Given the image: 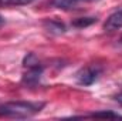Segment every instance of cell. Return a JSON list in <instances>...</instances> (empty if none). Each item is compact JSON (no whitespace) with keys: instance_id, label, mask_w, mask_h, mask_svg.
I'll return each mask as SVG.
<instances>
[{"instance_id":"ba28073f","label":"cell","mask_w":122,"mask_h":121,"mask_svg":"<svg viewBox=\"0 0 122 121\" xmlns=\"http://www.w3.org/2000/svg\"><path fill=\"white\" fill-rule=\"evenodd\" d=\"M34 0H0V7H19L31 4Z\"/></svg>"},{"instance_id":"7a4b0ae2","label":"cell","mask_w":122,"mask_h":121,"mask_svg":"<svg viewBox=\"0 0 122 121\" xmlns=\"http://www.w3.org/2000/svg\"><path fill=\"white\" fill-rule=\"evenodd\" d=\"M101 76V68L97 67V66H88V67H82L75 78H77V83L81 84V86H91L94 84Z\"/></svg>"},{"instance_id":"52a82bcc","label":"cell","mask_w":122,"mask_h":121,"mask_svg":"<svg viewBox=\"0 0 122 121\" xmlns=\"http://www.w3.org/2000/svg\"><path fill=\"white\" fill-rule=\"evenodd\" d=\"M97 22V17H80V19H75L71 24L77 29H84V27H88Z\"/></svg>"},{"instance_id":"277c9868","label":"cell","mask_w":122,"mask_h":121,"mask_svg":"<svg viewBox=\"0 0 122 121\" xmlns=\"http://www.w3.org/2000/svg\"><path fill=\"white\" fill-rule=\"evenodd\" d=\"M104 29L105 31H115L122 29V9L117 10L107 19V22L104 23Z\"/></svg>"},{"instance_id":"7c38bea8","label":"cell","mask_w":122,"mask_h":121,"mask_svg":"<svg viewBox=\"0 0 122 121\" xmlns=\"http://www.w3.org/2000/svg\"><path fill=\"white\" fill-rule=\"evenodd\" d=\"M3 23H4V19H3V17L0 16V24H3Z\"/></svg>"},{"instance_id":"6da1fadb","label":"cell","mask_w":122,"mask_h":121,"mask_svg":"<svg viewBox=\"0 0 122 121\" xmlns=\"http://www.w3.org/2000/svg\"><path fill=\"white\" fill-rule=\"evenodd\" d=\"M44 108V103L10 101L0 105V117L6 118H29L38 114Z\"/></svg>"},{"instance_id":"8992f818","label":"cell","mask_w":122,"mask_h":121,"mask_svg":"<svg viewBox=\"0 0 122 121\" xmlns=\"http://www.w3.org/2000/svg\"><path fill=\"white\" fill-rule=\"evenodd\" d=\"M78 4V0H51V6L61 10H72Z\"/></svg>"},{"instance_id":"5b68a950","label":"cell","mask_w":122,"mask_h":121,"mask_svg":"<svg viewBox=\"0 0 122 121\" xmlns=\"http://www.w3.org/2000/svg\"><path fill=\"white\" fill-rule=\"evenodd\" d=\"M44 27H46L47 31H50L53 34H61V33L65 31V24L58 22V20H54V19L46 20L44 22Z\"/></svg>"},{"instance_id":"8fae6325","label":"cell","mask_w":122,"mask_h":121,"mask_svg":"<svg viewBox=\"0 0 122 121\" xmlns=\"http://www.w3.org/2000/svg\"><path fill=\"white\" fill-rule=\"evenodd\" d=\"M115 100H117V101H118L119 104H122V93H119V94H118V95L115 97Z\"/></svg>"},{"instance_id":"30bf717a","label":"cell","mask_w":122,"mask_h":121,"mask_svg":"<svg viewBox=\"0 0 122 121\" xmlns=\"http://www.w3.org/2000/svg\"><path fill=\"white\" fill-rule=\"evenodd\" d=\"M23 66L26 67V68H31V67H36V66H40V61L37 59V56L36 54H27L26 57H24V60H23Z\"/></svg>"},{"instance_id":"4fadbf2b","label":"cell","mask_w":122,"mask_h":121,"mask_svg":"<svg viewBox=\"0 0 122 121\" xmlns=\"http://www.w3.org/2000/svg\"><path fill=\"white\" fill-rule=\"evenodd\" d=\"M119 43H121V44H122V36H121V37H119Z\"/></svg>"},{"instance_id":"9c48e42d","label":"cell","mask_w":122,"mask_h":121,"mask_svg":"<svg viewBox=\"0 0 122 121\" xmlns=\"http://www.w3.org/2000/svg\"><path fill=\"white\" fill-rule=\"evenodd\" d=\"M87 117H95V118H112V120H117V118H122L121 114H117L114 111H109V110H104V111H98V113H92Z\"/></svg>"},{"instance_id":"3957f363","label":"cell","mask_w":122,"mask_h":121,"mask_svg":"<svg viewBox=\"0 0 122 121\" xmlns=\"http://www.w3.org/2000/svg\"><path fill=\"white\" fill-rule=\"evenodd\" d=\"M41 76H43V66L40 64V66L27 68V73L23 76L21 81H23V84H26V86L34 87V86H37V84L40 83Z\"/></svg>"}]
</instances>
